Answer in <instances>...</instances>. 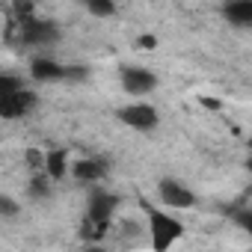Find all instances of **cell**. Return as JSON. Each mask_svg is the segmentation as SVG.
<instances>
[{
  "mask_svg": "<svg viewBox=\"0 0 252 252\" xmlns=\"http://www.w3.org/2000/svg\"><path fill=\"white\" fill-rule=\"evenodd\" d=\"M149 220H152V243H155V249H166V246H172L175 240H178V234H181V222L178 220H172V217H166L163 211H149Z\"/></svg>",
  "mask_w": 252,
  "mask_h": 252,
  "instance_id": "obj_1",
  "label": "cell"
},
{
  "mask_svg": "<svg viewBox=\"0 0 252 252\" xmlns=\"http://www.w3.org/2000/svg\"><path fill=\"white\" fill-rule=\"evenodd\" d=\"M36 104V95L27 92V89H15V92H0V113L6 119H15V116H24L30 107Z\"/></svg>",
  "mask_w": 252,
  "mask_h": 252,
  "instance_id": "obj_2",
  "label": "cell"
},
{
  "mask_svg": "<svg viewBox=\"0 0 252 252\" xmlns=\"http://www.w3.org/2000/svg\"><path fill=\"white\" fill-rule=\"evenodd\" d=\"M119 119H122L125 125H131V128H137V131H149V128H155V125H158V113H155V107H149V104L125 107V110L119 113Z\"/></svg>",
  "mask_w": 252,
  "mask_h": 252,
  "instance_id": "obj_3",
  "label": "cell"
},
{
  "mask_svg": "<svg viewBox=\"0 0 252 252\" xmlns=\"http://www.w3.org/2000/svg\"><path fill=\"white\" fill-rule=\"evenodd\" d=\"M155 74L152 71H146V68H125L122 71V86L128 89V92H134V95H143V92H152L155 89Z\"/></svg>",
  "mask_w": 252,
  "mask_h": 252,
  "instance_id": "obj_4",
  "label": "cell"
},
{
  "mask_svg": "<svg viewBox=\"0 0 252 252\" xmlns=\"http://www.w3.org/2000/svg\"><path fill=\"white\" fill-rule=\"evenodd\" d=\"M21 36H24V42H30V45H45V42H54V39H57V27L48 24V21L30 18V21H24Z\"/></svg>",
  "mask_w": 252,
  "mask_h": 252,
  "instance_id": "obj_5",
  "label": "cell"
},
{
  "mask_svg": "<svg viewBox=\"0 0 252 252\" xmlns=\"http://www.w3.org/2000/svg\"><path fill=\"white\" fill-rule=\"evenodd\" d=\"M160 199L169 208H190L193 205V193L187 187H181L178 181H163L160 184Z\"/></svg>",
  "mask_w": 252,
  "mask_h": 252,
  "instance_id": "obj_6",
  "label": "cell"
},
{
  "mask_svg": "<svg viewBox=\"0 0 252 252\" xmlns=\"http://www.w3.org/2000/svg\"><path fill=\"white\" fill-rule=\"evenodd\" d=\"M113 208H116V199H113V196H107V193H95L92 202H89V220H92L95 225L107 228Z\"/></svg>",
  "mask_w": 252,
  "mask_h": 252,
  "instance_id": "obj_7",
  "label": "cell"
},
{
  "mask_svg": "<svg viewBox=\"0 0 252 252\" xmlns=\"http://www.w3.org/2000/svg\"><path fill=\"white\" fill-rule=\"evenodd\" d=\"M225 18L237 27H252V0H231L225 6Z\"/></svg>",
  "mask_w": 252,
  "mask_h": 252,
  "instance_id": "obj_8",
  "label": "cell"
},
{
  "mask_svg": "<svg viewBox=\"0 0 252 252\" xmlns=\"http://www.w3.org/2000/svg\"><path fill=\"white\" fill-rule=\"evenodd\" d=\"M30 71H33L36 80H60V77H65V68L60 63H54V60H36Z\"/></svg>",
  "mask_w": 252,
  "mask_h": 252,
  "instance_id": "obj_9",
  "label": "cell"
},
{
  "mask_svg": "<svg viewBox=\"0 0 252 252\" xmlns=\"http://www.w3.org/2000/svg\"><path fill=\"white\" fill-rule=\"evenodd\" d=\"M74 178H80V181H98V178H104V163L95 160V158L77 160L74 163Z\"/></svg>",
  "mask_w": 252,
  "mask_h": 252,
  "instance_id": "obj_10",
  "label": "cell"
},
{
  "mask_svg": "<svg viewBox=\"0 0 252 252\" xmlns=\"http://www.w3.org/2000/svg\"><path fill=\"white\" fill-rule=\"evenodd\" d=\"M45 163H48L51 178H63V175H65V152H51Z\"/></svg>",
  "mask_w": 252,
  "mask_h": 252,
  "instance_id": "obj_11",
  "label": "cell"
},
{
  "mask_svg": "<svg viewBox=\"0 0 252 252\" xmlns=\"http://www.w3.org/2000/svg\"><path fill=\"white\" fill-rule=\"evenodd\" d=\"M86 6H89V12H95V15H113V0H86Z\"/></svg>",
  "mask_w": 252,
  "mask_h": 252,
  "instance_id": "obj_12",
  "label": "cell"
},
{
  "mask_svg": "<svg viewBox=\"0 0 252 252\" xmlns=\"http://www.w3.org/2000/svg\"><path fill=\"white\" fill-rule=\"evenodd\" d=\"M15 12H18V18H24V21H30L33 15V3H30V0H15Z\"/></svg>",
  "mask_w": 252,
  "mask_h": 252,
  "instance_id": "obj_13",
  "label": "cell"
},
{
  "mask_svg": "<svg viewBox=\"0 0 252 252\" xmlns=\"http://www.w3.org/2000/svg\"><path fill=\"white\" fill-rule=\"evenodd\" d=\"M15 89H21V83L15 77H9V74L0 77V92H15Z\"/></svg>",
  "mask_w": 252,
  "mask_h": 252,
  "instance_id": "obj_14",
  "label": "cell"
},
{
  "mask_svg": "<svg viewBox=\"0 0 252 252\" xmlns=\"http://www.w3.org/2000/svg\"><path fill=\"white\" fill-rule=\"evenodd\" d=\"M65 77H68V80H83V77H86V68L71 65V68H65Z\"/></svg>",
  "mask_w": 252,
  "mask_h": 252,
  "instance_id": "obj_15",
  "label": "cell"
},
{
  "mask_svg": "<svg viewBox=\"0 0 252 252\" xmlns=\"http://www.w3.org/2000/svg\"><path fill=\"white\" fill-rule=\"evenodd\" d=\"M0 211H3V214H6V217H12V214H15V211H18V205H15V202H12V199H6V196H3V199H0Z\"/></svg>",
  "mask_w": 252,
  "mask_h": 252,
  "instance_id": "obj_16",
  "label": "cell"
},
{
  "mask_svg": "<svg viewBox=\"0 0 252 252\" xmlns=\"http://www.w3.org/2000/svg\"><path fill=\"white\" fill-rule=\"evenodd\" d=\"M33 193H36V196H45V193H48V187H45L42 181H36V184H33Z\"/></svg>",
  "mask_w": 252,
  "mask_h": 252,
  "instance_id": "obj_17",
  "label": "cell"
},
{
  "mask_svg": "<svg viewBox=\"0 0 252 252\" xmlns=\"http://www.w3.org/2000/svg\"><path fill=\"white\" fill-rule=\"evenodd\" d=\"M140 45H146V48H155V39H152V36H143V39H140Z\"/></svg>",
  "mask_w": 252,
  "mask_h": 252,
  "instance_id": "obj_18",
  "label": "cell"
},
{
  "mask_svg": "<svg viewBox=\"0 0 252 252\" xmlns=\"http://www.w3.org/2000/svg\"><path fill=\"white\" fill-rule=\"evenodd\" d=\"M249 149H252V137H249Z\"/></svg>",
  "mask_w": 252,
  "mask_h": 252,
  "instance_id": "obj_19",
  "label": "cell"
}]
</instances>
